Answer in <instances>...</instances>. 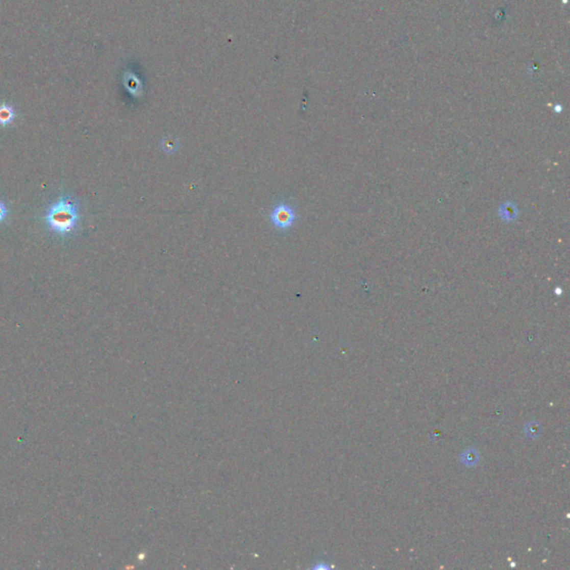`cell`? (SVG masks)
I'll list each match as a JSON object with an SVG mask.
<instances>
[{"mask_svg":"<svg viewBox=\"0 0 570 570\" xmlns=\"http://www.w3.org/2000/svg\"><path fill=\"white\" fill-rule=\"evenodd\" d=\"M17 114L14 107L8 104H2L0 105V126H9L15 121Z\"/></svg>","mask_w":570,"mask_h":570,"instance_id":"obj_3","label":"cell"},{"mask_svg":"<svg viewBox=\"0 0 570 570\" xmlns=\"http://www.w3.org/2000/svg\"><path fill=\"white\" fill-rule=\"evenodd\" d=\"M269 218L275 229L284 231L293 225L295 220V212L289 204L281 203L273 208Z\"/></svg>","mask_w":570,"mask_h":570,"instance_id":"obj_2","label":"cell"},{"mask_svg":"<svg viewBox=\"0 0 570 570\" xmlns=\"http://www.w3.org/2000/svg\"><path fill=\"white\" fill-rule=\"evenodd\" d=\"M8 215V207L3 201H0V224H2Z\"/></svg>","mask_w":570,"mask_h":570,"instance_id":"obj_5","label":"cell"},{"mask_svg":"<svg viewBox=\"0 0 570 570\" xmlns=\"http://www.w3.org/2000/svg\"><path fill=\"white\" fill-rule=\"evenodd\" d=\"M48 230L60 237L76 232L81 222L78 201L71 195H63L47 207L44 217Z\"/></svg>","mask_w":570,"mask_h":570,"instance_id":"obj_1","label":"cell"},{"mask_svg":"<svg viewBox=\"0 0 570 570\" xmlns=\"http://www.w3.org/2000/svg\"><path fill=\"white\" fill-rule=\"evenodd\" d=\"M124 84L126 88L131 91L132 94H138L142 90V83L139 79L132 72H126L124 75Z\"/></svg>","mask_w":570,"mask_h":570,"instance_id":"obj_4","label":"cell"}]
</instances>
